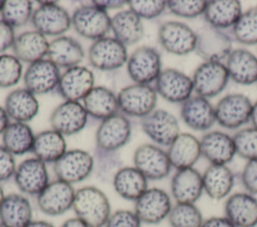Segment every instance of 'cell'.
<instances>
[{"mask_svg":"<svg viewBox=\"0 0 257 227\" xmlns=\"http://www.w3.org/2000/svg\"><path fill=\"white\" fill-rule=\"evenodd\" d=\"M229 78L227 67L221 62H204L193 75V86L198 96L207 98L221 93Z\"/></svg>","mask_w":257,"mask_h":227,"instance_id":"obj_14","label":"cell"},{"mask_svg":"<svg viewBox=\"0 0 257 227\" xmlns=\"http://www.w3.org/2000/svg\"><path fill=\"white\" fill-rule=\"evenodd\" d=\"M47 59L58 68H71L78 66L84 59V51L80 43L72 37L59 36L49 42Z\"/></svg>","mask_w":257,"mask_h":227,"instance_id":"obj_25","label":"cell"},{"mask_svg":"<svg viewBox=\"0 0 257 227\" xmlns=\"http://www.w3.org/2000/svg\"><path fill=\"white\" fill-rule=\"evenodd\" d=\"M168 218L172 227H201L204 222L200 210L191 203H177Z\"/></svg>","mask_w":257,"mask_h":227,"instance_id":"obj_41","label":"cell"},{"mask_svg":"<svg viewBox=\"0 0 257 227\" xmlns=\"http://www.w3.org/2000/svg\"><path fill=\"white\" fill-rule=\"evenodd\" d=\"M126 70L135 83L149 85L156 81L162 72L161 56L155 48L141 46L128 57Z\"/></svg>","mask_w":257,"mask_h":227,"instance_id":"obj_7","label":"cell"},{"mask_svg":"<svg viewBox=\"0 0 257 227\" xmlns=\"http://www.w3.org/2000/svg\"><path fill=\"white\" fill-rule=\"evenodd\" d=\"M241 14V3L237 0L207 1L204 12L208 24L217 29L234 26Z\"/></svg>","mask_w":257,"mask_h":227,"instance_id":"obj_36","label":"cell"},{"mask_svg":"<svg viewBox=\"0 0 257 227\" xmlns=\"http://www.w3.org/2000/svg\"><path fill=\"white\" fill-rule=\"evenodd\" d=\"M128 56L125 45L114 37L105 36L93 41L88 50L89 63L101 71H112L122 67Z\"/></svg>","mask_w":257,"mask_h":227,"instance_id":"obj_6","label":"cell"},{"mask_svg":"<svg viewBox=\"0 0 257 227\" xmlns=\"http://www.w3.org/2000/svg\"><path fill=\"white\" fill-rule=\"evenodd\" d=\"M93 87V73L88 68L78 65L66 69L61 74L56 90L65 101L79 102Z\"/></svg>","mask_w":257,"mask_h":227,"instance_id":"obj_19","label":"cell"},{"mask_svg":"<svg viewBox=\"0 0 257 227\" xmlns=\"http://www.w3.org/2000/svg\"><path fill=\"white\" fill-rule=\"evenodd\" d=\"M251 120L254 125V128L257 129V101L252 106V112H251Z\"/></svg>","mask_w":257,"mask_h":227,"instance_id":"obj_55","label":"cell"},{"mask_svg":"<svg viewBox=\"0 0 257 227\" xmlns=\"http://www.w3.org/2000/svg\"><path fill=\"white\" fill-rule=\"evenodd\" d=\"M252 104L243 94H230L223 97L215 109L216 121L225 128L235 129L251 119Z\"/></svg>","mask_w":257,"mask_h":227,"instance_id":"obj_13","label":"cell"},{"mask_svg":"<svg viewBox=\"0 0 257 227\" xmlns=\"http://www.w3.org/2000/svg\"><path fill=\"white\" fill-rule=\"evenodd\" d=\"M31 23L36 31L44 36H62L71 26V17L68 12L53 2L41 5L33 11Z\"/></svg>","mask_w":257,"mask_h":227,"instance_id":"obj_15","label":"cell"},{"mask_svg":"<svg viewBox=\"0 0 257 227\" xmlns=\"http://www.w3.org/2000/svg\"><path fill=\"white\" fill-rule=\"evenodd\" d=\"M4 109L14 122L26 123L38 113L39 103L36 96L26 88L11 91L5 98Z\"/></svg>","mask_w":257,"mask_h":227,"instance_id":"obj_29","label":"cell"},{"mask_svg":"<svg viewBox=\"0 0 257 227\" xmlns=\"http://www.w3.org/2000/svg\"><path fill=\"white\" fill-rule=\"evenodd\" d=\"M128 9L141 19H153L160 16L167 7V1L163 0H130Z\"/></svg>","mask_w":257,"mask_h":227,"instance_id":"obj_44","label":"cell"},{"mask_svg":"<svg viewBox=\"0 0 257 227\" xmlns=\"http://www.w3.org/2000/svg\"><path fill=\"white\" fill-rule=\"evenodd\" d=\"M193 90L192 79L177 69L162 70L156 80V91L172 103H184L191 97Z\"/></svg>","mask_w":257,"mask_h":227,"instance_id":"obj_21","label":"cell"},{"mask_svg":"<svg viewBox=\"0 0 257 227\" xmlns=\"http://www.w3.org/2000/svg\"><path fill=\"white\" fill-rule=\"evenodd\" d=\"M202 177L204 190L213 199L224 198L234 185L233 174L226 165L212 164L206 169Z\"/></svg>","mask_w":257,"mask_h":227,"instance_id":"obj_38","label":"cell"},{"mask_svg":"<svg viewBox=\"0 0 257 227\" xmlns=\"http://www.w3.org/2000/svg\"><path fill=\"white\" fill-rule=\"evenodd\" d=\"M32 221L30 201L21 194L5 195L0 204V223L4 227H26Z\"/></svg>","mask_w":257,"mask_h":227,"instance_id":"obj_23","label":"cell"},{"mask_svg":"<svg viewBox=\"0 0 257 227\" xmlns=\"http://www.w3.org/2000/svg\"><path fill=\"white\" fill-rule=\"evenodd\" d=\"M242 183L252 194H257V159L249 160L242 172Z\"/></svg>","mask_w":257,"mask_h":227,"instance_id":"obj_48","label":"cell"},{"mask_svg":"<svg viewBox=\"0 0 257 227\" xmlns=\"http://www.w3.org/2000/svg\"><path fill=\"white\" fill-rule=\"evenodd\" d=\"M93 168L92 155L81 149L66 151L53 165L56 178L71 185L86 179L92 173Z\"/></svg>","mask_w":257,"mask_h":227,"instance_id":"obj_5","label":"cell"},{"mask_svg":"<svg viewBox=\"0 0 257 227\" xmlns=\"http://www.w3.org/2000/svg\"><path fill=\"white\" fill-rule=\"evenodd\" d=\"M201 227H235L226 217H212L204 221Z\"/></svg>","mask_w":257,"mask_h":227,"instance_id":"obj_51","label":"cell"},{"mask_svg":"<svg viewBox=\"0 0 257 227\" xmlns=\"http://www.w3.org/2000/svg\"><path fill=\"white\" fill-rule=\"evenodd\" d=\"M3 3H4V1H0V13H1V9H2V6H3Z\"/></svg>","mask_w":257,"mask_h":227,"instance_id":"obj_57","label":"cell"},{"mask_svg":"<svg viewBox=\"0 0 257 227\" xmlns=\"http://www.w3.org/2000/svg\"><path fill=\"white\" fill-rule=\"evenodd\" d=\"M207 1H187V0H170L167 1V7L169 10L183 18H194L205 12Z\"/></svg>","mask_w":257,"mask_h":227,"instance_id":"obj_45","label":"cell"},{"mask_svg":"<svg viewBox=\"0 0 257 227\" xmlns=\"http://www.w3.org/2000/svg\"><path fill=\"white\" fill-rule=\"evenodd\" d=\"M120 113L126 116L143 118L155 110L157 91L151 85L134 83L117 93Z\"/></svg>","mask_w":257,"mask_h":227,"instance_id":"obj_4","label":"cell"},{"mask_svg":"<svg viewBox=\"0 0 257 227\" xmlns=\"http://www.w3.org/2000/svg\"><path fill=\"white\" fill-rule=\"evenodd\" d=\"M134 165L148 180L163 179L172 168L168 153L153 144H143L136 149Z\"/></svg>","mask_w":257,"mask_h":227,"instance_id":"obj_9","label":"cell"},{"mask_svg":"<svg viewBox=\"0 0 257 227\" xmlns=\"http://www.w3.org/2000/svg\"><path fill=\"white\" fill-rule=\"evenodd\" d=\"M110 20L107 12L93 5H81L71 16V24L80 36L96 41L110 31Z\"/></svg>","mask_w":257,"mask_h":227,"instance_id":"obj_3","label":"cell"},{"mask_svg":"<svg viewBox=\"0 0 257 227\" xmlns=\"http://www.w3.org/2000/svg\"><path fill=\"white\" fill-rule=\"evenodd\" d=\"M59 68L48 59H41L27 67L23 80L27 90L34 95L46 94L56 89L60 79Z\"/></svg>","mask_w":257,"mask_h":227,"instance_id":"obj_20","label":"cell"},{"mask_svg":"<svg viewBox=\"0 0 257 227\" xmlns=\"http://www.w3.org/2000/svg\"><path fill=\"white\" fill-rule=\"evenodd\" d=\"M22 77V64L14 55L0 54V87L16 85Z\"/></svg>","mask_w":257,"mask_h":227,"instance_id":"obj_42","label":"cell"},{"mask_svg":"<svg viewBox=\"0 0 257 227\" xmlns=\"http://www.w3.org/2000/svg\"><path fill=\"white\" fill-rule=\"evenodd\" d=\"M16 167L14 155L11 154L3 145H0V182L13 177Z\"/></svg>","mask_w":257,"mask_h":227,"instance_id":"obj_47","label":"cell"},{"mask_svg":"<svg viewBox=\"0 0 257 227\" xmlns=\"http://www.w3.org/2000/svg\"><path fill=\"white\" fill-rule=\"evenodd\" d=\"M115 192L123 199L136 201L148 189V179L134 166L121 167L112 176Z\"/></svg>","mask_w":257,"mask_h":227,"instance_id":"obj_33","label":"cell"},{"mask_svg":"<svg viewBox=\"0 0 257 227\" xmlns=\"http://www.w3.org/2000/svg\"><path fill=\"white\" fill-rule=\"evenodd\" d=\"M60 227H88V226L79 218L74 217L64 221Z\"/></svg>","mask_w":257,"mask_h":227,"instance_id":"obj_53","label":"cell"},{"mask_svg":"<svg viewBox=\"0 0 257 227\" xmlns=\"http://www.w3.org/2000/svg\"><path fill=\"white\" fill-rule=\"evenodd\" d=\"M141 126L147 136L162 146H170L180 134L178 120L164 109H155L141 118Z\"/></svg>","mask_w":257,"mask_h":227,"instance_id":"obj_10","label":"cell"},{"mask_svg":"<svg viewBox=\"0 0 257 227\" xmlns=\"http://www.w3.org/2000/svg\"><path fill=\"white\" fill-rule=\"evenodd\" d=\"M235 150L241 157L253 160L257 159V129L246 128L237 132L233 137Z\"/></svg>","mask_w":257,"mask_h":227,"instance_id":"obj_43","label":"cell"},{"mask_svg":"<svg viewBox=\"0 0 257 227\" xmlns=\"http://www.w3.org/2000/svg\"><path fill=\"white\" fill-rule=\"evenodd\" d=\"M87 115L104 120L119 112L117 96L104 86L93 87L82 100Z\"/></svg>","mask_w":257,"mask_h":227,"instance_id":"obj_30","label":"cell"},{"mask_svg":"<svg viewBox=\"0 0 257 227\" xmlns=\"http://www.w3.org/2000/svg\"><path fill=\"white\" fill-rule=\"evenodd\" d=\"M172 209L171 198L160 188H148L135 201V213L142 223L158 224L169 216Z\"/></svg>","mask_w":257,"mask_h":227,"instance_id":"obj_11","label":"cell"},{"mask_svg":"<svg viewBox=\"0 0 257 227\" xmlns=\"http://www.w3.org/2000/svg\"><path fill=\"white\" fill-rule=\"evenodd\" d=\"M9 123H10L9 116H8L6 110L4 109V107L0 106V134H2L4 132V130L9 125Z\"/></svg>","mask_w":257,"mask_h":227,"instance_id":"obj_52","label":"cell"},{"mask_svg":"<svg viewBox=\"0 0 257 227\" xmlns=\"http://www.w3.org/2000/svg\"><path fill=\"white\" fill-rule=\"evenodd\" d=\"M35 135L26 123L12 122L2 133L3 146L13 155L31 152Z\"/></svg>","mask_w":257,"mask_h":227,"instance_id":"obj_37","label":"cell"},{"mask_svg":"<svg viewBox=\"0 0 257 227\" xmlns=\"http://www.w3.org/2000/svg\"><path fill=\"white\" fill-rule=\"evenodd\" d=\"M66 142L62 134L50 129L35 135L31 152L44 163H55L65 152Z\"/></svg>","mask_w":257,"mask_h":227,"instance_id":"obj_35","label":"cell"},{"mask_svg":"<svg viewBox=\"0 0 257 227\" xmlns=\"http://www.w3.org/2000/svg\"><path fill=\"white\" fill-rule=\"evenodd\" d=\"M181 116L190 128L197 131L208 130L216 121L215 109L206 98L201 96L186 100L182 105Z\"/></svg>","mask_w":257,"mask_h":227,"instance_id":"obj_27","label":"cell"},{"mask_svg":"<svg viewBox=\"0 0 257 227\" xmlns=\"http://www.w3.org/2000/svg\"><path fill=\"white\" fill-rule=\"evenodd\" d=\"M235 39L246 45L257 44V6L241 14L233 26Z\"/></svg>","mask_w":257,"mask_h":227,"instance_id":"obj_40","label":"cell"},{"mask_svg":"<svg viewBox=\"0 0 257 227\" xmlns=\"http://www.w3.org/2000/svg\"><path fill=\"white\" fill-rule=\"evenodd\" d=\"M201 154L213 165H225L232 160L236 150L233 138L214 131L203 136L200 141Z\"/></svg>","mask_w":257,"mask_h":227,"instance_id":"obj_26","label":"cell"},{"mask_svg":"<svg viewBox=\"0 0 257 227\" xmlns=\"http://www.w3.org/2000/svg\"><path fill=\"white\" fill-rule=\"evenodd\" d=\"M142 221L135 211L120 209L111 213L104 227H141Z\"/></svg>","mask_w":257,"mask_h":227,"instance_id":"obj_46","label":"cell"},{"mask_svg":"<svg viewBox=\"0 0 257 227\" xmlns=\"http://www.w3.org/2000/svg\"><path fill=\"white\" fill-rule=\"evenodd\" d=\"M158 37L162 47L175 55H186L196 48L197 34L182 22L164 23L159 29Z\"/></svg>","mask_w":257,"mask_h":227,"instance_id":"obj_12","label":"cell"},{"mask_svg":"<svg viewBox=\"0 0 257 227\" xmlns=\"http://www.w3.org/2000/svg\"><path fill=\"white\" fill-rule=\"evenodd\" d=\"M15 38L16 36L14 33V28L1 19L0 20V53L12 47L15 41Z\"/></svg>","mask_w":257,"mask_h":227,"instance_id":"obj_49","label":"cell"},{"mask_svg":"<svg viewBox=\"0 0 257 227\" xmlns=\"http://www.w3.org/2000/svg\"><path fill=\"white\" fill-rule=\"evenodd\" d=\"M167 153L172 166L176 169L191 168L201 155L200 141L189 133H180L169 146Z\"/></svg>","mask_w":257,"mask_h":227,"instance_id":"obj_31","label":"cell"},{"mask_svg":"<svg viewBox=\"0 0 257 227\" xmlns=\"http://www.w3.org/2000/svg\"><path fill=\"white\" fill-rule=\"evenodd\" d=\"M91 3L95 6H97L98 8H100L104 11H107L110 9L121 8L127 4V1H124V0H94Z\"/></svg>","mask_w":257,"mask_h":227,"instance_id":"obj_50","label":"cell"},{"mask_svg":"<svg viewBox=\"0 0 257 227\" xmlns=\"http://www.w3.org/2000/svg\"><path fill=\"white\" fill-rule=\"evenodd\" d=\"M0 227H4V226H3V225L0 223Z\"/></svg>","mask_w":257,"mask_h":227,"instance_id":"obj_58","label":"cell"},{"mask_svg":"<svg viewBox=\"0 0 257 227\" xmlns=\"http://www.w3.org/2000/svg\"><path fill=\"white\" fill-rule=\"evenodd\" d=\"M49 42L46 37L36 30L19 34L12 45L14 56L22 62L32 64L44 59L47 55Z\"/></svg>","mask_w":257,"mask_h":227,"instance_id":"obj_28","label":"cell"},{"mask_svg":"<svg viewBox=\"0 0 257 227\" xmlns=\"http://www.w3.org/2000/svg\"><path fill=\"white\" fill-rule=\"evenodd\" d=\"M171 190L177 203L194 204L204 190L203 177L193 167L178 170L172 178Z\"/></svg>","mask_w":257,"mask_h":227,"instance_id":"obj_24","label":"cell"},{"mask_svg":"<svg viewBox=\"0 0 257 227\" xmlns=\"http://www.w3.org/2000/svg\"><path fill=\"white\" fill-rule=\"evenodd\" d=\"M131 133V123L120 112L102 120L95 134V155L114 154L128 142Z\"/></svg>","mask_w":257,"mask_h":227,"instance_id":"obj_2","label":"cell"},{"mask_svg":"<svg viewBox=\"0 0 257 227\" xmlns=\"http://www.w3.org/2000/svg\"><path fill=\"white\" fill-rule=\"evenodd\" d=\"M72 209L88 227H104L111 214L108 198L94 186H84L75 191Z\"/></svg>","mask_w":257,"mask_h":227,"instance_id":"obj_1","label":"cell"},{"mask_svg":"<svg viewBox=\"0 0 257 227\" xmlns=\"http://www.w3.org/2000/svg\"><path fill=\"white\" fill-rule=\"evenodd\" d=\"M87 113L78 101H64L51 113V129L63 136H70L81 131L87 122Z\"/></svg>","mask_w":257,"mask_h":227,"instance_id":"obj_18","label":"cell"},{"mask_svg":"<svg viewBox=\"0 0 257 227\" xmlns=\"http://www.w3.org/2000/svg\"><path fill=\"white\" fill-rule=\"evenodd\" d=\"M226 218L235 227L257 226V199L247 193L231 195L225 204Z\"/></svg>","mask_w":257,"mask_h":227,"instance_id":"obj_22","label":"cell"},{"mask_svg":"<svg viewBox=\"0 0 257 227\" xmlns=\"http://www.w3.org/2000/svg\"><path fill=\"white\" fill-rule=\"evenodd\" d=\"M110 30L113 37L125 46L139 42L145 33L142 19L130 9L119 11L111 17Z\"/></svg>","mask_w":257,"mask_h":227,"instance_id":"obj_34","label":"cell"},{"mask_svg":"<svg viewBox=\"0 0 257 227\" xmlns=\"http://www.w3.org/2000/svg\"><path fill=\"white\" fill-rule=\"evenodd\" d=\"M74 195L75 190L71 184L56 179L37 195V206L46 215H62L72 208Z\"/></svg>","mask_w":257,"mask_h":227,"instance_id":"obj_8","label":"cell"},{"mask_svg":"<svg viewBox=\"0 0 257 227\" xmlns=\"http://www.w3.org/2000/svg\"><path fill=\"white\" fill-rule=\"evenodd\" d=\"M26 227H54V225L44 220H32Z\"/></svg>","mask_w":257,"mask_h":227,"instance_id":"obj_54","label":"cell"},{"mask_svg":"<svg viewBox=\"0 0 257 227\" xmlns=\"http://www.w3.org/2000/svg\"><path fill=\"white\" fill-rule=\"evenodd\" d=\"M229 77L236 83L250 85L257 82V57L245 49H235L227 57Z\"/></svg>","mask_w":257,"mask_h":227,"instance_id":"obj_32","label":"cell"},{"mask_svg":"<svg viewBox=\"0 0 257 227\" xmlns=\"http://www.w3.org/2000/svg\"><path fill=\"white\" fill-rule=\"evenodd\" d=\"M195 50L206 62H220L231 53L232 42L227 34L208 24L199 30Z\"/></svg>","mask_w":257,"mask_h":227,"instance_id":"obj_16","label":"cell"},{"mask_svg":"<svg viewBox=\"0 0 257 227\" xmlns=\"http://www.w3.org/2000/svg\"><path fill=\"white\" fill-rule=\"evenodd\" d=\"M13 177L18 189L28 195L37 196L49 183L46 163L36 157L23 160L16 167Z\"/></svg>","mask_w":257,"mask_h":227,"instance_id":"obj_17","label":"cell"},{"mask_svg":"<svg viewBox=\"0 0 257 227\" xmlns=\"http://www.w3.org/2000/svg\"><path fill=\"white\" fill-rule=\"evenodd\" d=\"M2 20L11 27H20L31 20L33 5L28 0H6L1 9Z\"/></svg>","mask_w":257,"mask_h":227,"instance_id":"obj_39","label":"cell"},{"mask_svg":"<svg viewBox=\"0 0 257 227\" xmlns=\"http://www.w3.org/2000/svg\"><path fill=\"white\" fill-rule=\"evenodd\" d=\"M4 192H3V189H2V187L0 186V204H1V202H2V200H3V198H4Z\"/></svg>","mask_w":257,"mask_h":227,"instance_id":"obj_56","label":"cell"}]
</instances>
